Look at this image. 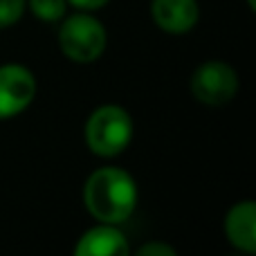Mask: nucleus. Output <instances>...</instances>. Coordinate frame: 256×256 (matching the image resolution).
Instances as JSON below:
<instances>
[{
  "mask_svg": "<svg viewBox=\"0 0 256 256\" xmlns=\"http://www.w3.org/2000/svg\"><path fill=\"white\" fill-rule=\"evenodd\" d=\"M74 256H130V248L126 236L115 225L102 222L81 236Z\"/></svg>",
  "mask_w": 256,
  "mask_h": 256,
  "instance_id": "obj_7",
  "label": "nucleus"
},
{
  "mask_svg": "<svg viewBox=\"0 0 256 256\" xmlns=\"http://www.w3.org/2000/svg\"><path fill=\"white\" fill-rule=\"evenodd\" d=\"M27 9L43 22H58L68 12V0H27Z\"/></svg>",
  "mask_w": 256,
  "mask_h": 256,
  "instance_id": "obj_9",
  "label": "nucleus"
},
{
  "mask_svg": "<svg viewBox=\"0 0 256 256\" xmlns=\"http://www.w3.org/2000/svg\"><path fill=\"white\" fill-rule=\"evenodd\" d=\"M84 202L92 218L106 225L128 220L137 207V182L120 166L97 168L86 180Z\"/></svg>",
  "mask_w": 256,
  "mask_h": 256,
  "instance_id": "obj_1",
  "label": "nucleus"
},
{
  "mask_svg": "<svg viewBox=\"0 0 256 256\" xmlns=\"http://www.w3.org/2000/svg\"><path fill=\"white\" fill-rule=\"evenodd\" d=\"M27 9V0H0V30L16 25Z\"/></svg>",
  "mask_w": 256,
  "mask_h": 256,
  "instance_id": "obj_10",
  "label": "nucleus"
},
{
  "mask_svg": "<svg viewBox=\"0 0 256 256\" xmlns=\"http://www.w3.org/2000/svg\"><path fill=\"white\" fill-rule=\"evenodd\" d=\"M108 43L106 27L92 12H76L63 16L58 27V48L70 61L92 63L104 54Z\"/></svg>",
  "mask_w": 256,
  "mask_h": 256,
  "instance_id": "obj_2",
  "label": "nucleus"
},
{
  "mask_svg": "<svg viewBox=\"0 0 256 256\" xmlns=\"http://www.w3.org/2000/svg\"><path fill=\"white\" fill-rule=\"evenodd\" d=\"M225 234L236 250L245 254L256 252V204L254 200L236 202L227 212Z\"/></svg>",
  "mask_w": 256,
  "mask_h": 256,
  "instance_id": "obj_8",
  "label": "nucleus"
},
{
  "mask_svg": "<svg viewBox=\"0 0 256 256\" xmlns=\"http://www.w3.org/2000/svg\"><path fill=\"white\" fill-rule=\"evenodd\" d=\"M132 256H178V252L164 240H150V243L142 245Z\"/></svg>",
  "mask_w": 256,
  "mask_h": 256,
  "instance_id": "obj_11",
  "label": "nucleus"
},
{
  "mask_svg": "<svg viewBox=\"0 0 256 256\" xmlns=\"http://www.w3.org/2000/svg\"><path fill=\"white\" fill-rule=\"evenodd\" d=\"M248 4H250V7H252V9L256 7V2H254V0H248Z\"/></svg>",
  "mask_w": 256,
  "mask_h": 256,
  "instance_id": "obj_13",
  "label": "nucleus"
},
{
  "mask_svg": "<svg viewBox=\"0 0 256 256\" xmlns=\"http://www.w3.org/2000/svg\"><path fill=\"white\" fill-rule=\"evenodd\" d=\"M150 16L166 34H186L200 18L198 0H150Z\"/></svg>",
  "mask_w": 256,
  "mask_h": 256,
  "instance_id": "obj_6",
  "label": "nucleus"
},
{
  "mask_svg": "<svg viewBox=\"0 0 256 256\" xmlns=\"http://www.w3.org/2000/svg\"><path fill=\"white\" fill-rule=\"evenodd\" d=\"M36 97V79L25 66H0V120L20 115Z\"/></svg>",
  "mask_w": 256,
  "mask_h": 256,
  "instance_id": "obj_5",
  "label": "nucleus"
},
{
  "mask_svg": "<svg viewBox=\"0 0 256 256\" xmlns=\"http://www.w3.org/2000/svg\"><path fill=\"white\" fill-rule=\"evenodd\" d=\"M110 0H68L70 7H74L76 12H97V9L106 7Z\"/></svg>",
  "mask_w": 256,
  "mask_h": 256,
  "instance_id": "obj_12",
  "label": "nucleus"
},
{
  "mask_svg": "<svg viewBox=\"0 0 256 256\" xmlns=\"http://www.w3.org/2000/svg\"><path fill=\"white\" fill-rule=\"evenodd\" d=\"M132 140V117L122 106H102L86 122V144L99 158L124 153Z\"/></svg>",
  "mask_w": 256,
  "mask_h": 256,
  "instance_id": "obj_3",
  "label": "nucleus"
},
{
  "mask_svg": "<svg viewBox=\"0 0 256 256\" xmlns=\"http://www.w3.org/2000/svg\"><path fill=\"white\" fill-rule=\"evenodd\" d=\"M191 92L204 106H225L238 92V74L225 61H204L191 76Z\"/></svg>",
  "mask_w": 256,
  "mask_h": 256,
  "instance_id": "obj_4",
  "label": "nucleus"
}]
</instances>
